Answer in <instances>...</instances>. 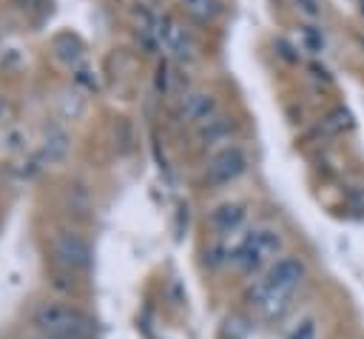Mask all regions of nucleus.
I'll return each mask as SVG.
<instances>
[{"mask_svg":"<svg viewBox=\"0 0 364 339\" xmlns=\"http://www.w3.org/2000/svg\"><path fill=\"white\" fill-rule=\"evenodd\" d=\"M301 282H304V262L296 259V256H282V259H276L267 268L264 279L256 282V288H253V305L259 308L262 316L273 319V316H279L287 308L293 291Z\"/></svg>","mask_w":364,"mask_h":339,"instance_id":"obj_1","label":"nucleus"},{"mask_svg":"<svg viewBox=\"0 0 364 339\" xmlns=\"http://www.w3.org/2000/svg\"><path fill=\"white\" fill-rule=\"evenodd\" d=\"M31 325L48 339H91L94 322L88 313L60 302H43L31 313Z\"/></svg>","mask_w":364,"mask_h":339,"instance_id":"obj_2","label":"nucleus"},{"mask_svg":"<svg viewBox=\"0 0 364 339\" xmlns=\"http://www.w3.org/2000/svg\"><path fill=\"white\" fill-rule=\"evenodd\" d=\"M282 234L276 231V228H256L250 236H245V242L236 248V254H233V262L242 268V271H247V273H253V271H259L262 265H273L276 262V256L282 254Z\"/></svg>","mask_w":364,"mask_h":339,"instance_id":"obj_3","label":"nucleus"},{"mask_svg":"<svg viewBox=\"0 0 364 339\" xmlns=\"http://www.w3.org/2000/svg\"><path fill=\"white\" fill-rule=\"evenodd\" d=\"M245 168H247L245 151H242L239 145H228V148H222L219 154L210 157V162H208V182H213V185H228V182H233L236 177H242Z\"/></svg>","mask_w":364,"mask_h":339,"instance_id":"obj_4","label":"nucleus"},{"mask_svg":"<svg viewBox=\"0 0 364 339\" xmlns=\"http://www.w3.org/2000/svg\"><path fill=\"white\" fill-rule=\"evenodd\" d=\"M54 259L68 273L82 271V268H88V245L80 236H74V234H60L54 239Z\"/></svg>","mask_w":364,"mask_h":339,"instance_id":"obj_5","label":"nucleus"},{"mask_svg":"<svg viewBox=\"0 0 364 339\" xmlns=\"http://www.w3.org/2000/svg\"><path fill=\"white\" fill-rule=\"evenodd\" d=\"M245 217H247L245 202H222L219 208H213V214H210L208 222H210V228H213L219 236H225V234H236V231L242 228Z\"/></svg>","mask_w":364,"mask_h":339,"instance_id":"obj_6","label":"nucleus"},{"mask_svg":"<svg viewBox=\"0 0 364 339\" xmlns=\"http://www.w3.org/2000/svg\"><path fill=\"white\" fill-rule=\"evenodd\" d=\"M290 339H316V322H313V319H304V322L290 333Z\"/></svg>","mask_w":364,"mask_h":339,"instance_id":"obj_7","label":"nucleus"},{"mask_svg":"<svg viewBox=\"0 0 364 339\" xmlns=\"http://www.w3.org/2000/svg\"><path fill=\"white\" fill-rule=\"evenodd\" d=\"M361 14H364V0H361Z\"/></svg>","mask_w":364,"mask_h":339,"instance_id":"obj_8","label":"nucleus"},{"mask_svg":"<svg viewBox=\"0 0 364 339\" xmlns=\"http://www.w3.org/2000/svg\"><path fill=\"white\" fill-rule=\"evenodd\" d=\"M37 339H48V336H37Z\"/></svg>","mask_w":364,"mask_h":339,"instance_id":"obj_9","label":"nucleus"}]
</instances>
